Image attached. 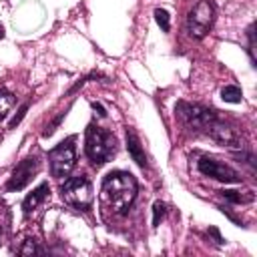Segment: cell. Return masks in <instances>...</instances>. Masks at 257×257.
Listing matches in <instances>:
<instances>
[{
  "mask_svg": "<svg viewBox=\"0 0 257 257\" xmlns=\"http://www.w3.org/2000/svg\"><path fill=\"white\" fill-rule=\"evenodd\" d=\"M48 163H50V173L54 179H66L76 165L74 139H66V141L58 143L54 149H50L48 151Z\"/></svg>",
  "mask_w": 257,
  "mask_h": 257,
  "instance_id": "cell-6",
  "label": "cell"
},
{
  "mask_svg": "<svg viewBox=\"0 0 257 257\" xmlns=\"http://www.w3.org/2000/svg\"><path fill=\"white\" fill-rule=\"evenodd\" d=\"M155 20H157V24L161 26L163 32H169L171 20H169V12H167L165 8H157V10H155Z\"/></svg>",
  "mask_w": 257,
  "mask_h": 257,
  "instance_id": "cell-16",
  "label": "cell"
},
{
  "mask_svg": "<svg viewBox=\"0 0 257 257\" xmlns=\"http://www.w3.org/2000/svg\"><path fill=\"white\" fill-rule=\"evenodd\" d=\"M197 169L201 175L221 181V183H241V175L235 169H231L229 165H225L213 157H201L197 161Z\"/></svg>",
  "mask_w": 257,
  "mask_h": 257,
  "instance_id": "cell-7",
  "label": "cell"
},
{
  "mask_svg": "<svg viewBox=\"0 0 257 257\" xmlns=\"http://www.w3.org/2000/svg\"><path fill=\"white\" fill-rule=\"evenodd\" d=\"M221 98H223L225 102L237 104V102H241L243 92H241V88H239V86H235V84H227V86H223V88H221Z\"/></svg>",
  "mask_w": 257,
  "mask_h": 257,
  "instance_id": "cell-12",
  "label": "cell"
},
{
  "mask_svg": "<svg viewBox=\"0 0 257 257\" xmlns=\"http://www.w3.org/2000/svg\"><path fill=\"white\" fill-rule=\"evenodd\" d=\"M116 145H118L116 137L110 131H106V128H102V126H98L94 122H90L86 126V133H84V153H86L88 161L94 167H100V165L108 163L116 155Z\"/></svg>",
  "mask_w": 257,
  "mask_h": 257,
  "instance_id": "cell-3",
  "label": "cell"
},
{
  "mask_svg": "<svg viewBox=\"0 0 257 257\" xmlns=\"http://www.w3.org/2000/svg\"><path fill=\"white\" fill-rule=\"evenodd\" d=\"M48 193H50L48 183H40L32 193H28V195L24 197V201H22V211H24V215L34 213V211L44 203V199L48 197Z\"/></svg>",
  "mask_w": 257,
  "mask_h": 257,
  "instance_id": "cell-10",
  "label": "cell"
},
{
  "mask_svg": "<svg viewBox=\"0 0 257 257\" xmlns=\"http://www.w3.org/2000/svg\"><path fill=\"white\" fill-rule=\"evenodd\" d=\"M215 22V4L211 0H199L187 16V32L191 38L201 40L209 34Z\"/></svg>",
  "mask_w": 257,
  "mask_h": 257,
  "instance_id": "cell-5",
  "label": "cell"
},
{
  "mask_svg": "<svg viewBox=\"0 0 257 257\" xmlns=\"http://www.w3.org/2000/svg\"><path fill=\"white\" fill-rule=\"evenodd\" d=\"M137 179L128 171H112L100 183V201L114 215H128L135 199H137Z\"/></svg>",
  "mask_w": 257,
  "mask_h": 257,
  "instance_id": "cell-2",
  "label": "cell"
},
{
  "mask_svg": "<svg viewBox=\"0 0 257 257\" xmlns=\"http://www.w3.org/2000/svg\"><path fill=\"white\" fill-rule=\"evenodd\" d=\"M165 215H167V205L161 203V201H155V205H153V227H159Z\"/></svg>",
  "mask_w": 257,
  "mask_h": 257,
  "instance_id": "cell-17",
  "label": "cell"
},
{
  "mask_svg": "<svg viewBox=\"0 0 257 257\" xmlns=\"http://www.w3.org/2000/svg\"><path fill=\"white\" fill-rule=\"evenodd\" d=\"M26 110H28V102H24V104H22V106L18 108V114H14V118L10 120L8 128H14V126H16V124H18V122H20V120H22V118L26 116Z\"/></svg>",
  "mask_w": 257,
  "mask_h": 257,
  "instance_id": "cell-18",
  "label": "cell"
},
{
  "mask_svg": "<svg viewBox=\"0 0 257 257\" xmlns=\"http://www.w3.org/2000/svg\"><path fill=\"white\" fill-rule=\"evenodd\" d=\"M92 104V108L98 112V116H106V110L102 108V104H98V102H90Z\"/></svg>",
  "mask_w": 257,
  "mask_h": 257,
  "instance_id": "cell-19",
  "label": "cell"
},
{
  "mask_svg": "<svg viewBox=\"0 0 257 257\" xmlns=\"http://www.w3.org/2000/svg\"><path fill=\"white\" fill-rule=\"evenodd\" d=\"M177 114L189 128L207 135L209 139H213L215 143H219L223 147H231V149L243 147L241 135L229 122H225L217 114L215 108H209L203 104H193V102H179Z\"/></svg>",
  "mask_w": 257,
  "mask_h": 257,
  "instance_id": "cell-1",
  "label": "cell"
},
{
  "mask_svg": "<svg viewBox=\"0 0 257 257\" xmlns=\"http://www.w3.org/2000/svg\"><path fill=\"white\" fill-rule=\"evenodd\" d=\"M0 235H2V227H0Z\"/></svg>",
  "mask_w": 257,
  "mask_h": 257,
  "instance_id": "cell-21",
  "label": "cell"
},
{
  "mask_svg": "<svg viewBox=\"0 0 257 257\" xmlns=\"http://www.w3.org/2000/svg\"><path fill=\"white\" fill-rule=\"evenodd\" d=\"M60 193H62V199L78 211H88L92 207L94 195H92V185L86 175L66 177L60 187Z\"/></svg>",
  "mask_w": 257,
  "mask_h": 257,
  "instance_id": "cell-4",
  "label": "cell"
},
{
  "mask_svg": "<svg viewBox=\"0 0 257 257\" xmlns=\"http://www.w3.org/2000/svg\"><path fill=\"white\" fill-rule=\"evenodd\" d=\"M2 38H4V26L0 24V40H2Z\"/></svg>",
  "mask_w": 257,
  "mask_h": 257,
  "instance_id": "cell-20",
  "label": "cell"
},
{
  "mask_svg": "<svg viewBox=\"0 0 257 257\" xmlns=\"http://www.w3.org/2000/svg\"><path fill=\"white\" fill-rule=\"evenodd\" d=\"M126 151H128L131 159H133L141 169H147V167H149L147 155H145L143 145H141V139H139V135H137L131 126H126Z\"/></svg>",
  "mask_w": 257,
  "mask_h": 257,
  "instance_id": "cell-9",
  "label": "cell"
},
{
  "mask_svg": "<svg viewBox=\"0 0 257 257\" xmlns=\"http://www.w3.org/2000/svg\"><path fill=\"white\" fill-rule=\"evenodd\" d=\"M38 169H40L38 157H26V159H22L12 169V175H10L8 183H6V191H22L34 179V175L38 173Z\"/></svg>",
  "mask_w": 257,
  "mask_h": 257,
  "instance_id": "cell-8",
  "label": "cell"
},
{
  "mask_svg": "<svg viewBox=\"0 0 257 257\" xmlns=\"http://www.w3.org/2000/svg\"><path fill=\"white\" fill-rule=\"evenodd\" d=\"M247 52L251 58V64L255 66V22H251V26L247 28Z\"/></svg>",
  "mask_w": 257,
  "mask_h": 257,
  "instance_id": "cell-14",
  "label": "cell"
},
{
  "mask_svg": "<svg viewBox=\"0 0 257 257\" xmlns=\"http://www.w3.org/2000/svg\"><path fill=\"white\" fill-rule=\"evenodd\" d=\"M219 195L225 199V201H229V203H235V205H241V203H249V201H253V195H241L239 191H219Z\"/></svg>",
  "mask_w": 257,
  "mask_h": 257,
  "instance_id": "cell-13",
  "label": "cell"
},
{
  "mask_svg": "<svg viewBox=\"0 0 257 257\" xmlns=\"http://www.w3.org/2000/svg\"><path fill=\"white\" fill-rule=\"evenodd\" d=\"M16 104V96L8 90H0V120H4L8 116V112L14 108Z\"/></svg>",
  "mask_w": 257,
  "mask_h": 257,
  "instance_id": "cell-11",
  "label": "cell"
},
{
  "mask_svg": "<svg viewBox=\"0 0 257 257\" xmlns=\"http://www.w3.org/2000/svg\"><path fill=\"white\" fill-rule=\"evenodd\" d=\"M18 253H20V255H32V253H44V249L38 245L36 239H26V241L22 243V247L18 249Z\"/></svg>",
  "mask_w": 257,
  "mask_h": 257,
  "instance_id": "cell-15",
  "label": "cell"
}]
</instances>
